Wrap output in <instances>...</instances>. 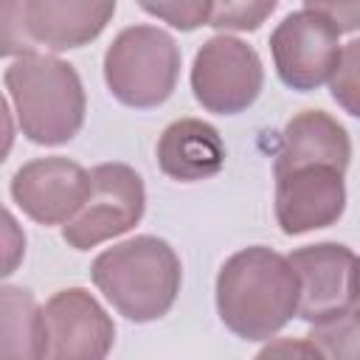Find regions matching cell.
Listing matches in <instances>:
<instances>
[{"instance_id":"cell-1","label":"cell","mask_w":360,"mask_h":360,"mask_svg":"<svg viewBox=\"0 0 360 360\" xmlns=\"http://www.w3.org/2000/svg\"><path fill=\"white\" fill-rule=\"evenodd\" d=\"M301 284L290 259L253 245L236 250L217 276V312L242 340H270L298 315Z\"/></svg>"},{"instance_id":"cell-2","label":"cell","mask_w":360,"mask_h":360,"mask_svg":"<svg viewBox=\"0 0 360 360\" xmlns=\"http://www.w3.org/2000/svg\"><path fill=\"white\" fill-rule=\"evenodd\" d=\"M90 278L118 315L149 323L172 309L183 267L166 239L143 233L101 250L93 259Z\"/></svg>"},{"instance_id":"cell-3","label":"cell","mask_w":360,"mask_h":360,"mask_svg":"<svg viewBox=\"0 0 360 360\" xmlns=\"http://www.w3.org/2000/svg\"><path fill=\"white\" fill-rule=\"evenodd\" d=\"M20 132L39 146L68 143L84 124V87L70 62L51 53H25L3 73Z\"/></svg>"},{"instance_id":"cell-4","label":"cell","mask_w":360,"mask_h":360,"mask_svg":"<svg viewBox=\"0 0 360 360\" xmlns=\"http://www.w3.org/2000/svg\"><path fill=\"white\" fill-rule=\"evenodd\" d=\"M115 14V0H6L0 53H59L93 42Z\"/></svg>"},{"instance_id":"cell-5","label":"cell","mask_w":360,"mask_h":360,"mask_svg":"<svg viewBox=\"0 0 360 360\" xmlns=\"http://www.w3.org/2000/svg\"><path fill=\"white\" fill-rule=\"evenodd\" d=\"M180 48L158 25L124 28L104 53V82L110 93L135 110L160 107L177 84Z\"/></svg>"},{"instance_id":"cell-6","label":"cell","mask_w":360,"mask_h":360,"mask_svg":"<svg viewBox=\"0 0 360 360\" xmlns=\"http://www.w3.org/2000/svg\"><path fill=\"white\" fill-rule=\"evenodd\" d=\"M146 208L141 174L127 163H98L90 169V197L82 211L62 225V239L76 250H90L132 231Z\"/></svg>"},{"instance_id":"cell-7","label":"cell","mask_w":360,"mask_h":360,"mask_svg":"<svg viewBox=\"0 0 360 360\" xmlns=\"http://www.w3.org/2000/svg\"><path fill=\"white\" fill-rule=\"evenodd\" d=\"M340 51V31L309 3H304L298 11H290L270 34V53L278 79L301 93L332 82Z\"/></svg>"},{"instance_id":"cell-8","label":"cell","mask_w":360,"mask_h":360,"mask_svg":"<svg viewBox=\"0 0 360 360\" xmlns=\"http://www.w3.org/2000/svg\"><path fill=\"white\" fill-rule=\"evenodd\" d=\"M264 84V68L253 45L217 34L202 42L191 65V90L202 110L236 115L248 110Z\"/></svg>"},{"instance_id":"cell-9","label":"cell","mask_w":360,"mask_h":360,"mask_svg":"<svg viewBox=\"0 0 360 360\" xmlns=\"http://www.w3.org/2000/svg\"><path fill=\"white\" fill-rule=\"evenodd\" d=\"M287 259L298 273V284H301L298 318L315 326L357 309L360 259L346 245L318 242L292 250Z\"/></svg>"},{"instance_id":"cell-10","label":"cell","mask_w":360,"mask_h":360,"mask_svg":"<svg viewBox=\"0 0 360 360\" xmlns=\"http://www.w3.org/2000/svg\"><path fill=\"white\" fill-rule=\"evenodd\" d=\"M45 360H107L115 343L112 318L84 290L68 287L42 307Z\"/></svg>"},{"instance_id":"cell-11","label":"cell","mask_w":360,"mask_h":360,"mask_svg":"<svg viewBox=\"0 0 360 360\" xmlns=\"http://www.w3.org/2000/svg\"><path fill=\"white\" fill-rule=\"evenodd\" d=\"M90 197V172L68 158H37L11 177V200L39 225H68Z\"/></svg>"},{"instance_id":"cell-12","label":"cell","mask_w":360,"mask_h":360,"mask_svg":"<svg viewBox=\"0 0 360 360\" xmlns=\"http://www.w3.org/2000/svg\"><path fill=\"white\" fill-rule=\"evenodd\" d=\"M343 174L326 166H307L276 174V222L287 236L329 228L343 217Z\"/></svg>"},{"instance_id":"cell-13","label":"cell","mask_w":360,"mask_h":360,"mask_svg":"<svg viewBox=\"0 0 360 360\" xmlns=\"http://www.w3.org/2000/svg\"><path fill=\"white\" fill-rule=\"evenodd\" d=\"M349 158H352V141L346 127L338 124L323 110H304L287 121L273 172L287 174L307 166H326L343 174Z\"/></svg>"},{"instance_id":"cell-14","label":"cell","mask_w":360,"mask_h":360,"mask_svg":"<svg viewBox=\"0 0 360 360\" xmlns=\"http://www.w3.org/2000/svg\"><path fill=\"white\" fill-rule=\"evenodd\" d=\"M158 166L166 177L180 183L205 180L225 166V143L208 121L177 118L158 141Z\"/></svg>"},{"instance_id":"cell-15","label":"cell","mask_w":360,"mask_h":360,"mask_svg":"<svg viewBox=\"0 0 360 360\" xmlns=\"http://www.w3.org/2000/svg\"><path fill=\"white\" fill-rule=\"evenodd\" d=\"M0 360H45L42 307L11 284L0 290Z\"/></svg>"},{"instance_id":"cell-16","label":"cell","mask_w":360,"mask_h":360,"mask_svg":"<svg viewBox=\"0 0 360 360\" xmlns=\"http://www.w3.org/2000/svg\"><path fill=\"white\" fill-rule=\"evenodd\" d=\"M307 340L318 349L321 360H360V309L315 323Z\"/></svg>"},{"instance_id":"cell-17","label":"cell","mask_w":360,"mask_h":360,"mask_svg":"<svg viewBox=\"0 0 360 360\" xmlns=\"http://www.w3.org/2000/svg\"><path fill=\"white\" fill-rule=\"evenodd\" d=\"M276 11V0H225L211 8V28L222 31H256Z\"/></svg>"},{"instance_id":"cell-18","label":"cell","mask_w":360,"mask_h":360,"mask_svg":"<svg viewBox=\"0 0 360 360\" xmlns=\"http://www.w3.org/2000/svg\"><path fill=\"white\" fill-rule=\"evenodd\" d=\"M332 98L338 107H343L349 115L360 118V39H352L340 51L338 70L329 82Z\"/></svg>"},{"instance_id":"cell-19","label":"cell","mask_w":360,"mask_h":360,"mask_svg":"<svg viewBox=\"0 0 360 360\" xmlns=\"http://www.w3.org/2000/svg\"><path fill=\"white\" fill-rule=\"evenodd\" d=\"M141 8L152 17L166 20L180 31H194L200 25H208L214 3L211 0H166V3H141Z\"/></svg>"},{"instance_id":"cell-20","label":"cell","mask_w":360,"mask_h":360,"mask_svg":"<svg viewBox=\"0 0 360 360\" xmlns=\"http://www.w3.org/2000/svg\"><path fill=\"white\" fill-rule=\"evenodd\" d=\"M253 360H321V354L307 338H276Z\"/></svg>"},{"instance_id":"cell-21","label":"cell","mask_w":360,"mask_h":360,"mask_svg":"<svg viewBox=\"0 0 360 360\" xmlns=\"http://www.w3.org/2000/svg\"><path fill=\"white\" fill-rule=\"evenodd\" d=\"M312 8L326 14L340 34L360 28V3H329V0H307Z\"/></svg>"},{"instance_id":"cell-22","label":"cell","mask_w":360,"mask_h":360,"mask_svg":"<svg viewBox=\"0 0 360 360\" xmlns=\"http://www.w3.org/2000/svg\"><path fill=\"white\" fill-rule=\"evenodd\" d=\"M357 309H360V298H357Z\"/></svg>"}]
</instances>
